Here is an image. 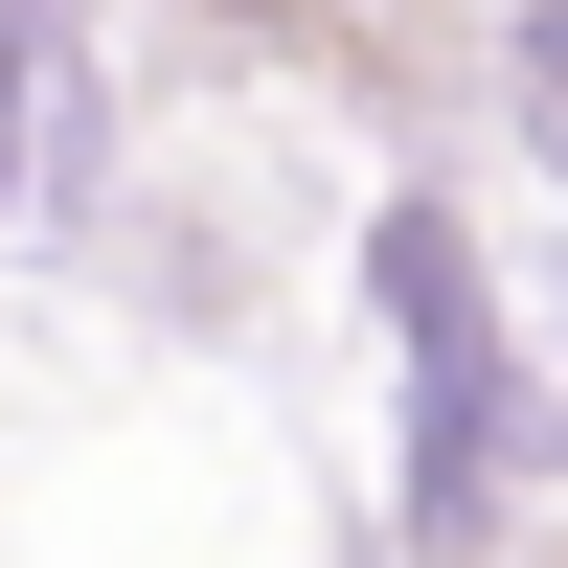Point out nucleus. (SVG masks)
Returning a JSON list of instances; mask_svg holds the SVG:
<instances>
[{
    "label": "nucleus",
    "instance_id": "f257e3e1",
    "mask_svg": "<svg viewBox=\"0 0 568 568\" xmlns=\"http://www.w3.org/2000/svg\"><path fill=\"white\" fill-rule=\"evenodd\" d=\"M387 318H409V500L478 524V500H500V318H478L455 205H387Z\"/></svg>",
    "mask_w": 568,
    "mask_h": 568
},
{
    "label": "nucleus",
    "instance_id": "f03ea898",
    "mask_svg": "<svg viewBox=\"0 0 568 568\" xmlns=\"http://www.w3.org/2000/svg\"><path fill=\"white\" fill-rule=\"evenodd\" d=\"M524 136L568 160V0H524Z\"/></svg>",
    "mask_w": 568,
    "mask_h": 568
}]
</instances>
